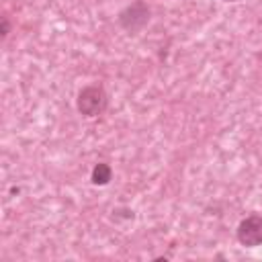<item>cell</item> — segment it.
<instances>
[{
	"mask_svg": "<svg viewBox=\"0 0 262 262\" xmlns=\"http://www.w3.org/2000/svg\"><path fill=\"white\" fill-rule=\"evenodd\" d=\"M78 111L84 115V117H98L104 113L106 104H108V96L104 92L102 86L98 84H90V86H84L80 92H78Z\"/></svg>",
	"mask_w": 262,
	"mask_h": 262,
	"instance_id": "1",
	"label": "cell"
},
{
	"mask_svg": "<svg viewBox=\"0 0 262 262\" xmlns=\"http://www.w3.org/2000/svg\"><path fill=\"white\" fill-rule=\"evenodd\" d=\"M147 20H149V8L141 0H135L133 4H129L127 8H123L121 14H119V25L125 31H129V33L141 31L147 25Z\"/></svg>",
	"mask_w": 262,
	"mask_h": 262,
	"instance_id": "2",
	"label": "cell"
},
{
	"mask_svg": "<svg viewBox=\"0 0 262 262\" xmlns=\"http://www.w3.org/2000/svg\"><path fill=\"white\" fill-rule=\"evenodd\" d=\"M235 235H237V242L246 248L262 246V215L252 213L246 219H242L235 229Z\"/></svg>",
	"mask_w": 262,
	"mask_h": 262,
	"instance_id": "3",
	"label": "cell"
},
{
	"mask_svg": "<svg viewBox=\"0 0 262 262\" xmlns=\"http://www.w3.org/2000/svg\"><path fill=\"white\" fill-rule=\"evenodd\" d=\"M92 182L94 184H98V186H104V184H108L111 182V178H113V170H111V166L106 164V162H98L94 168H92Z\"/></svg>",
	"mask_w": 262,
	"mask_h": 262,
	"instance_id": "4",
	"label": "cell"
},
{
	"mask_svg": "<svg viewBox=\"0 0 262 262\" xmlns=\"http://www.w3.org/2000/svg\"><path fill=\"white\" fill-rule=\"evenodd\" d=\"M0 35H2V37H6V35H8V18H6V16L2 18V29H0Z\"/></svg>",
	"mask_w": 262,
	"mask_h": 262,
	"instance_id": "5",
	"label": "cell"
},
{
	"mask_svg": "<svg viewBox=\"0 0 262 262\" xmlns=\"http://www.w3.org/2000/svg\"><path fill=\"white\" fill-rule=\"evenodd\" d=\"M223 2H235V0H223Z\"/></svg>",
	"mask_w": 262,
	"mask_h": 262,
	"instance_id": "6",
	"label": "cell"
}]
</instances>
